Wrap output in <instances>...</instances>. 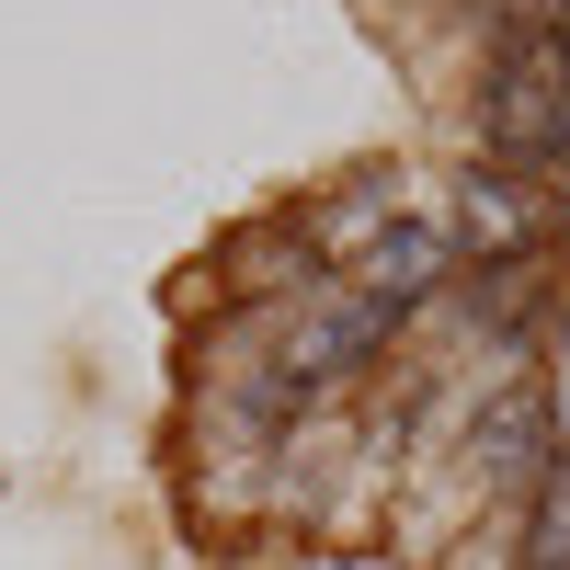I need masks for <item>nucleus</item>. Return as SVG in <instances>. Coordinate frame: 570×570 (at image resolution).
Instances as JSON below:
<instances>
[{"label":"nucleus","mask_w":570,"mask_h":570,"mask_svg":"<svg viewBox=\"0 0 570 570\" xmlns=\"http://www.w3.org/2000/svg\"><path fill=\"white\" fill-rule=\"evenodd\" d=\"M480 126L502 160H570V35L559 23H502Z\"/></svg>","instance_id":"obj_1"},{"label":"nucleus","mask_w":570,"mask_h":570,"mask_svg":"<svg viewBox=\"0 0 570 570\" xmlns=\"http://www.w3.org/2000/svg\"><path fill=\"white\" fill-rule=\"evenodd\" d=\"M468 456H480V480H548V456H559V400L537 389H491L480 422H468Z\"/></svg>","instance_id":"obj_2"},{"label":"nucleus","mask_w":570,"mask_h":570,"mask_svg":"<svg viewBox=\"0 0 570 570\" xmlns=\"http://www.w3.org/2000/svg\"><path fill=\"white\" fill-rule=\"evenodd\" d=\"M389 320H400V308H376L365 285H354V297H320V308L297 320V343H285V376H297V389H320V376H354L376 343H389Z\"/></svg>","instance_id":"obj_3"},{"label":"nucleus","mask_w":570,"mask_h":570,"mask_svg":"<svg viewBox=\"0 0 570 570\" xmlns=\"http://www.w3.org/2000/svg\"><path fill=\"white\" fill-rule=\"evenodd\" d=\"M434 274H445V228H422V217H389V228H376V252H365V297H376V308L434 297Z\"/></svg>","instance_id":"obj_4"},{"label":"nucleus","mask_w":570,"mask_h":570,"mask_svg":"<svg viewBox=\"0 0 570 570\" xmlns=\"http://www.w3.org/2000/svg\"><path fill=\"white\" fill-rule=\"evenodd\" d=\"M456 206H468V228H491V240H513V252H537V228H548V206H537L513 171H468Z\"/></svg>","instance_id":"obj_5"},{"label":"nucleus","mask_w":570,"mask_h":570,"mask_svg":"<svg viewBox=\"0 0 570 570\" xmlns=\"http://www.w3.org/2000/svg\"><path fill=\"white\" fill-rule=\"evenodd\" d=\"M537 308V252H491L480 274H468V320H491V331H513Z\"/></svg>","instance_id":"obj_6"}]
</instances>
